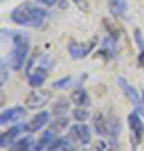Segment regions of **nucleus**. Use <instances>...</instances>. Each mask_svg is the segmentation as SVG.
<instances>
[{"instance_id": "18", "label": "nucleus", "mask_w": 144, "mask_h": 151, "mask_svg": "<svg viewBox=\"0 0 144 151\" xmlns=\"http://www.w3.org/2000/svg\"><path fill=\"white\" fill-rule=\"evenodd\" d=\"M134 39H136V44L139 47V64L144 65V39L141 35V30H134Z\"/></svg>"}, {"instance_id": "26", "label": "nucleus", "mask_w": 144, "mask_h": 151, "mask_svg": "<svg viewBox=\"0 0 144 151\" xmlns=\"http://www.w3.org/2000/svg\"><path fill=\"white\" fill-rule=\"evenodd\" d=\"M37 2H40V4H42V5L52 7V5H55V2H57V0H37Z\"/></svg>"}, {"instance_id": "3", "label": "nucleus", "mask_w": 144, "mask_h": 151, "mask_svg": "<svg viewBox=\"0 0 144 151\" xmlns=\"http://www.w3.org/2000/svg\"><path fill=\"white\" fill-rule=\"evenodd\" d=\"M94 129L99 136H104V138H117L119 131H121V124H119L117 118L97 114L94 118Z\"/></svg>"}, {"instance_id": "14", "label": "nucleus", "mask_w": 144, "mask_h": 151, "mask_svg": "<svg viewBox=\"0 0 144 151\" xmlns=\"http://www.w3.org/2000/svg\"><path fill=\"white\" fill-rule=\"evenodd\" d=\"M47 151H75V150H74V145L70 143L69 138H57L47 148Z\"/></svg>"}, {"instance_id": "19", "label": "nucleus", "mask_w": 144, "mask_h": 151, "mask_svg": "<svg viewBox=\"0 0 144 151\" xmlns=\"http://www.w3.org/2000/svg\"><path fill=\"white\" fill-rule=\"evenodd\" d=\"M92 151H114L112 150V145L106 139H99L97 143H94L92 146Z\"/></svg>"}, {"instance_id": "11", "label": "nucleus", "mask_w": 144, "mask_h": 151, "mask_svg": "<svg viewBox=\"0 0 144 151\" xmlns=\"http://www.w3.org/2000/svg\"><path fill=\"white\" fill-rule=\"evenodd\" d=\"M119 86H121V89L124 91V94L128 96V99H131V103L133 104H136V106H141V101H139V94H138V91L134 89L131 84H129L124 77H119Z\"/></svg>"}, {"instance_id": "20", "label": "nucleus", "mask_w": 144, "mask_h": 151, "mask_svg": "<svg viewBox=\"0 0 144 151\" xmlns=\"http://www.w3.org/2000/svg\"><path fill=\"white\" fill-rule=\"evenodd\" d=\"M67 109H69V104H67V101H64V99H62V101H59V103H55L52 113L55 114V116H60V114L67 113Z\"/></svg>"}, {"instance_id": "6", "label": "nucleus", "mask_w": 144, "mask_h": 151, "mask_svg": "<svg viewBox=\"0 0 144 151\" xmlns=\"http://www.w3.org/2000/svg\"><path fill=\"white\" fill-rule=\"evenodd\" d=\"M96 45V40H91V42L85 44H79V42H70L69 44V54L74 57V59H82L87 54H91L92 49Z\"/></svg>"}, {"instance_id": "13", "label": "nucleus", "mask_w": 144, "mask_h": 151, "mask_svg": "<svg viewBox=\"0 0 144 151\" xmlns=\"http://www.w3.org/2000/svg\"><path fill=\"white\" fill-rule=\"evenodd\" d=\"M35 143H34L32 136H24L20 139H17V143L10 148V151H34Z\"/></svg>"}, {"instance_id": "25", "label": "nucleus", "mask_w": 144, "mask_h": 151, "mask_svg": "<svg viewBox=\"0 0 144 151\" xmlns=\"http://www.w3.org/2000/svg\"><path fill=\"white\" fill-rule=\"evenodd\" d=\"M7 79H9V72H7V67H5V60H2V79H0V82L5 84Z\"/></svg>"}, {"instance_id": "17", "label": "nucleus", "mask_w": 144, "mask_h": 151, "mask_svg": "<svg viewBox=\"0 0 144 151\" xmlns=\"http://www.w3.org/2000/svg\"><path fill=\"white\" fill-rule=\"evenodd\" d=\"M55 139H57V138H55V129H49V131H45V133L42 134L39 146H40V148H45V146H47V148H49V146L52 145Z\"/></svg>"}, {"instance_id": "1", "label": "nucleus", "mask_w": 144, "mask_h": 151, "mask_svg": "<svg viewBox=\"0 0 144 151\" xmlns=\"http://www.w3.org/2000/svg\"><path fill=\"white\" fill-rule=\"evenodd\" d=\"M10 19L12 22H15L17 25H22V27H40L45 20V10L29 2H24L12 10Z\"/></svg>"}, {"instance_id": "8", "label": "nucleus", "mask_w": 144, "mask_h": 151, "mask_svg": "<svg viewBox=\"0 0 144 151\" xmlns=\"http://www.w3.org/2000/svg\"><path fill=\"white\" fill-rule=\"evenodd\" d=\"M24 114H25V109L20 108V106L4 109L2 114H0V124H2V126H7V124H10V123H14V121H17V119H20Z\"/></svg>"}, {"instance_id": "12", "label": "nucleus", "mask_w": 144, "mask_h": 151, "mask_svg": "<svg viewBox=\"0 0 144 151\" xmlns=\"http://www.w3.org/2000/svg\"><path fill=\"white\" fill-rule=\"evenodd\" d=\"M128 10V2L126 0H109V12H111L114 17H124Z\"/></svg>"}, {"instance_id": "24", "label": "nucleus", "mask_w": 144, "mask_h": 151, "mask_svg": "<svg viewBox=\"0 0 144 151\" xmlns=\"http://www.w3.org/2000/svg\"><path fill=\"white\" fill-rule=\"evenodd\" d=\"M65 126H67V119L62 118V119H57V121L52 124V129L57 131V129H62V128H65Z\"/></svg>"}, {"instance_id": "27", "label": "nucleus", "mask_w": 144, "mask_h": 151, "mask_svg": "<svg viewBox=\"0 0 144 151\" xmlns=\"http://www.w3.org/2000/svg\"><path fill=\"white\" fill-rule=\"evenodd\" d=\"M143 104H144V91H143Z\"/></svg>"}, {"instance_id": "5", "label": "nucleus", "mask_w": 144, "mask_h": 151, "mask_svg": "<svg viewBox=\"0 0 144 151\" xmlns=\"http://www.w3.org/2000/svg\"><path fill=\"white\" fill-rule=\"evenodd\" d=\"M128 124H129V128H131L134 145H136V143H139V141L143 139V136H144V123L141 121L138 113H131L128 116Z\"/></svg>"}, {"instance_id": "23", "label": "nucleus", "mask_w": 144, "mask_h": 151, "mask_svg": "<svg viewBox=\"0 0 144 151\" xmlns=\"http://www.w3.org/2000/svg\"><path fill=\"white\" fill-rule=\"evenodd\" d=\"M70 81H72L70 77H64V79H59V81L54 82V87H57V89H59V87H67V84H70Z\"/></svg>"}, {"instance_id": "4", "label": "nucleus", "mask_w": 144, "mask_h": 151, "mask_svg": "<svg viewBox=\"0 0 144 151\" xmlns=\"http://www.w3.org/2000/svg\"><path fill=\"white\" fill-rule=\"evenodd\" d=\"M50 99V92L49 91H44V89H34L29 96H27L25 103H27V108L30 109H39L45 106Z\"/></svg>"}, {"instance_id": "2", "label": "nucleus", "mask_w": 144, "mask_h": 151, "mask_svg": "<svg viewBox=\"0 0 144 151\" xmlns=\"http://www.w3.org/2000/svg\"><path fill=\"white\" fill-rule=\"evenodd\" d=\"M14 40V50L7 55V64L10 65V69L20 70L24 67L27 60V54H29V39L24 34H14L12 35Z\"/></svg>"}, {"instance_id": "22", "label": "nucleus", "mask_w": 144, "mask_h": 151, "mask_svg": "<svg viewBox=\"0 0 144 151\" xmlns=\"http://www.w3.org/2000/svg\"><path fill=\"white\" fill-rule=\"evenodd\" d=\"M74 5H77V9H80L82 12H87L89 10V2L87 0H72Z\"/></svg>"}, {"instance_id": "21", "label": "nucleus", "mask_w": 144, "mask_h": 151, "mask_svg": "<svg viewBox=\"0 0 144 151\" xmlns=\"http://www.w3.org/2000/svg\"><path fill=\"white\" fill-rule=\"evenodd\" d=\"M72 116H74V119H77V121H84V119L89 118V113H87V109L77 108V109H74Z\"/></svg>"}, {"instance_id": "16", "label": "nucleus", "mask_w": 144, "mask_h": 151, "mask_svg": "<svg viewBox=\"0 0 144 151\" xmlns=\"http://www.w3.org/2000/svg\"><path fill=\"white\" fill-rule=\"evenodd\" d=\"M70 99H72V103H74L77 108H82V106H89V103H91V99H89V94H87L84 89H75V91L72 92Z\"/></svg>"}, {"instance_id": "15", "label": "nucleus", "mask_w": 144, "mask_h": 151, "mask_svg": "<svg viewBox=\"0 0 144 151\" xmlns=\"http://www.w3.org/2000/svg\"><path fill=\"white\" fill-rule=\"evenodd\" d=\"M45 79H47V72L42 67H39V69H35L34 72L29 74V82H30L32 87H40L45 82Z\"/></svg>"}, {"instance_id": "7", "label": "nucleus", "mask_w": 144, "mask_h": 151, "mask_svg": "<svg viewBox=\"0 0 144 151\" xmlns=\"http://www.w3.org/2000/svg\"><path fill=\"white\" fill-rule=\"evenodd\" d=\"M24 131H27V124H22V123H20V124L12 126V128L7 131V133H4V134L0 136V146H2V148H5L9 143L19 139V136H20Z\"/></svg>"}, {"instance_id": "10", "label": "nucleus", "mask_w": 144, "mask_h": 151, "mask_svg": "<svg viewBox=\"0 0 144 151\" xmlns=\"http://www.w3.org/2000/svg\"><path fill=\"white\" fill-rule=\"evenodd\" d=\"M49 119H50V114L47 111H42V113H37L30 119V123L27 124V131H30V133H35V131H40L44 126H47Z\"/></svg>"}, {"instance_id": "9", "label": "nucleus", "mask_w": 144, "mask_h": 151, "mask_svg": "<svg viewBox=\"0 0 144 151\" xmlns=\"http://www.w3.org/2000/svg\"><path fill=\"white\" fill-rule=\"evenodd\" d=\"M70 138L77 139L82 145H89L91 143V129L85 124H74L70 128Z\"/></svg>"}]
</instances>
